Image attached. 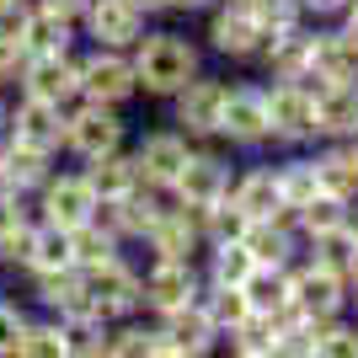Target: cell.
Listing matches in <instances>:
<instances>
[{
    "label": "cell",
    "instance_id": "6da1fadb",
    "mask_svg": "<svg viewBox=\"0 0 358 358\" xmlns=\"http://www.w3.org/2000/svg\"><path fill=\"white\" fill-rule=\"evenodd\" d=\"M129 54H134L139 96H150V102H171V96L203 70V59H209L203 38H187V32H177V27H145V38H139Z\"/></svg>",
    "mask_w": 358,
    "mask_h": 358
},
{
    "label": "cell",
    "instance_id": "7a4b0ae2",
    "mask_svg": "<svg viewBox=\"0 0 358 358\" xmlns=\"http://www.w3.org/2000/svg\"><path fill=\"white\" fill-rule=\"evenodd\" d=\"M220 145L241 155L273 150V123H268V91L262 80H230V96L220 107Z\"/></svg>",
    "mask_w": 358,
    "mask_h": 358
},
{
    "label": "cell",
    "instance_id": "3957f363",
    "mask_svg": "<svg viewBox=\"0 0 358 358\" xmlns=\"http://www.w3.org/2000/svg\"><path fill=\"white\" fill-rule=\"evenodd\" d=\"M268 43V32H262V16L252 6H230L220 0L214 11H203V48H209L214 59H230V64H257Z\"/></svg>",
    "mask_w": 358,
    "mask_h": 358
},
{
    "label": "cell",
    "instance_id": "277c9868",
    "mask_svg": "<svg viewBox=\"0 0 358 358\" xmlns=\"http://www.w3.org/2000/svg\"><path fill=\"white\" fill-rule=\"evenodd\" d=\"M64 113H70V123H64V155H75V161H96L107 150L129 145V118H123V107L70 102Z\"/></svg>",
    "mask_w": 358,
    "mask_h": 358
},
{
    "label": "cell",
    "instance_id": "5b68a950",
    "mask_svg": "<svg viewBox=\"0 0 358 358\" xmlns=\"http://www.w3.org/2000/svg\"><path fill=\"white\" fill-rule=\"evenodd\" d=\"M134 96H139L134 54H129V48H96V43H86V54H80V102L129 107Z\"/></svg>",
    "mask_w": 358,
    "mask_h": 358
},
{
    "label": "cell",
    "instance_id": "8992f818",
    "mask_svg": "<svg viewBox=\"0 0 358 358\" xmlns=\"http://www.w3.org/2000/svg\"><path fill=\"white\" fill-rule=\"evenodd\" d=\"M262 91H268L273 150L315 145V91H310V80H262Z\"/></svg>",
    "mask_w": 358,
    "mask_h": 358
},
{
    "label": "cell",
    "instance_id": "52a82bcc",
    "mask_svg": "<svg viewBox=\"0 0 358 358\" xmlns=\"http://www.w3.org/2000/svg\"><path fill=\"white\" fill-rule=\"evenodd\" d=\"M38 220L59 224V230H75V224L96 220V209H102V193H96V182L86 177V166H75V171H59L54 166V177L38 187Z\"/></svg>",
    "mask_w": 358,
    "mask_h": 358
},
{
    "label": "cell",
    "instance_id": "ba28073f",
    "mask_svg": "<svg viewBox=\"0 0 358 358\" xmlns=\"http://www.w3.org/2000/svg\"><path fill=\"white\" fill-rule=\"evenodd\" d=\"M224 96H230V80L214 75V70H198L166 107H171V123H177L187 139L209 145V139H220V107H224Z\"/></svg>",
    "mask_w": 358,
    "mask_h": 358
},
{
    "label": "cell",
    "instance_id": "9c48e42d",
    "mask_svg": "<svg viewBox=\"0 0 358 358\" xmlns=\"http://www.w3.org/2000/svg\"><path fill=\"white\" fill-rule=\"evenodd\" d=\"M230 177H236V161L220 150V139H209V145H193L177 187H171L166 198L182 203V209H209V203H220V198L230 193Z\"/></svg>",
    "mask_w": 358,
    "mask_h": 358
},
{
    "label": "cell",
    "instance_id": "30bf717a",
    "mask_svg": "<svg viewBox=\"0 0 358 358\" xmlns=\"http://www.w3.org/2000/svg\"><path fill=\"white\" fill-rule=\"evenodd\" d=\"M193 145L198 139H187L177 123H161V129H145L139 139H129V150H134V161H139V177H145V187H155V193H171V187H177Z\"/></svg>",
    "mask_w": 358,
    "mask_h": 358
},
{
    "label": "cell",
    "instance_id": "8fae6325",
    "mask_svg": "<svg viewBox=\"0 0 358 358\" xmlns=\"http://www.w3.org/2000/svg\"><path fill=\"white\" fill-rule=\"evenodd\" d=\"M86 289H91V299H96V310H102L107 321L145 315V268H139L129 252L113 257V262H102V268H91Z\"/></svg>",
    "mask_w": 358,
    "mask_h": 358
},
{
    "label": "cell",
    "instance_id": "7c38bea8",
    "mask_svg": "<svg viewBox=\"0 0 358 358\" xmlns=\"http://www.w3.org/2000/svg\"><path fill=\"white\" fill-rule=\"evenodd\" d=\"M203 294V268L198 262H182V257H150L145 262V315H171L198 305Z\"/></svg>",
    "mask_w": 358,
    "mask_h": 358
},
{
    "label": "cell",
    "instance_id": "4fadbf2b",
    "mask_svg": "<svg viewBox=\"0 0 358 358\" xmlns=\"http://www.w3.org/2000/svg\"><path fill=\"white\" fill-rule=\"evenodd\" d=\"M289 289L315 321H327V315H343L353 305V284H348V273L327 268V262H315V257H299L294 268H289Z\"/></svg>",
    "mask_w": 358,
    "mask_h": 358
},
{
    "label": "cell",
    "instance_id": "5bb4252c",
    "mask_svg": "<svg viewBox=\"0 0 358 358\" xmlns=\"http://www.w3.org/2000/svg\"><path fill=\"white\" fill-rule=\"evenodd\" d=\"M150 27V11L139 0H91L80 16V38L96 48H134Z\"/></svg>",
    "mask_w": 358,
    "mask_h": 358
},
{
    "label": "cell",
    "instance_id": "9a60e30c",
    "mask_svg": "<svg viewBox=\"0 0 358 358\" xmlns=\"http://www.w3.org/2000/svg\"><path fill=\"white\" fill-rule=\"evenodd\" d=\"M16 91L59 102V107L80 102V48H70V54H27L22 75H16Z\"/></svg>",
    "mask_w": 358,
    "mask_h": 358
},
{
    "label": "cell",
    "instance_id": "2e32d148",
    "mask_svg": "<svg viewBox=\"0 0 358 358\" xmlns=\"http://www.w3.org/2000/svg\"><path fill=\"white\" fill-rule=\"evenodd\" d=\"M161 209H166V193H155V187H134V193H123V198H102L96 220H102L123 246H145V236L155 230Z\"/></svg>",
    "mask_w": 358,
    "mask_h": 358
},
{
    "label": "cell",
    "instance_id": "e0dca14e",
    "mask_svg": "<svg viewBox=\"0 0 358 358\" xmlns=\"http://www.w3.org/2000/svg\"><path fill=\"white\" fill-rule=\"evenodd\" d=\"M241 241H246V252H252L262 268H294L299 257H305V236H299V224H294V209L252 220Z\"/></svg>",
    "mask_w": 358,
    "mask_h": 358
},
{
    "label": "cell",
    "instance_id": "ac0fdd59",
    "mask_svg": "<svg viewBox=\"0 0 358 358\" xmlns=\"http://www.w3.org/2000/svg\"><path fill=\"white\" fill-rule=\"evenodd\" d=\"M54 166H59L54 150H38V145H27V139H16V134L0 139V187H6V193L38 198V187L54 177Z\"/></svg>",
    "mask_w": 358,
    "mask_h": 358
},
{
    "label": "cell",
    "instance_id": "d6986e66",
    "mask_svg": "<svg viewBox=\"0 0 358 358\" xmlns=\"http://www.w3.org/2000/svg\"><path fill=\"white\" fill-rule=\"evenodd\" d=\"M203 246H209V241H203V220H198V209H182V203L166 198L155 230L145 236V252L150 257H182V262H198Z\"/></svg>",
    "mask_w": 358,
    "mask_h": 358
},
{
    "label": "cell",
    "instance_id": "ffe728a7",
    "mask_svg": "<svg viewBox=\"0 0 358 358\" xmlns=\"http://www.w3.org/2000/svg\"><path fill=\"white\" fill-rule=\"evenodd\" d=\"M310 86L327 80H358V32L343 22H315V54H310Z\"/></svg>",
    "mask_w": 358,
    "mask_h": 358
},
{
    "label": "cell",
    "instance_id": "44dd1931",
    "mask_svg": "<svg viewBox=\"0 0 358 358\" xmlns=\"http://www.w3.org/2000/svg\"><path fill=\"white\" fill-rule=\"evenodd\" d=\"M64 123H70V113H64L59 102H43V96L16 91V102H11V134L16 139H27V145H38V150L64 155Z\"/></svg>",
    "mask_w": 358,
    "mask_h": 358
},
{
    "label": "cell",
    "instance_id": "7402d4cb",
    "mask_svg": "<svg viewBox=\"0 0 358 358\" xmlns=\"http://www.w3.org/2000/svg\"><path fill=\"white\" fill-rule=\"evenodd\" d=\"M224 198H230L236 209H246L252 220L278 214V209H284V193H278V161H241Z\"/></svg>",
    "mask_w": 358,
    "mask_h": 358
},
{
    "label": "cell",
    "instance_id": "603a6c76",
    "mask_svg": "<svg viewBox=\"0 0 358 358\" xmlns=\"http://www.w3.org/2000/svg\"><path fill=\"white\" fill-rule=\"evenodd\" d=\"M161 331H166V358H203V353H220L224 348L220 327L209 321L203 305H187V310L161 315Z\"/></svg>",
    "mask_w": 358,
    "mask_h": 358
},
{
    "label": "cell",
    "instance_id": "cb8c5ba5",
    "mask_svg": "<svg viewBox=\"0 0 358 358\" xmlns=\"http://www.w3.org/2000/svg\"><path fill=\"white\" fill-rule=\"evenodd\" d=\"M310 54H315V22L268 38V43H262V54H257L262 80H305V75H310Z\"/></svg>",
    "mask_w": 358,
    "mask_h": 358
},
{
    "label": "cell",
    "instance_id": "d4e9b609",
    "mask_svg": "<svg viewBox=\"0 0 358 358\" xmlns=\"http://www.w3.org/2000/svg\"><path fill=\"white\" fill-rule=\"evenodd\" d=\"M315 91V145L321 139H358V80H327Z\"/></svg>",
    "mask_w": 358,
    "mask_h": 358
},
{
    "label": "cell",
    "instance_id": "484cf974",
    "mask_svg": "<svg viewBox=\"0 0 358 358\" xmlns=\"http://www.w3.org/2000/svg\"><path fill=\"white\" fill-rule=\"evenodd\" d=\"M11 27H16V38H22V48H27V54H70L75 38H80V22H70V16H59V11H48V6H38V0L16 16Z\"/></svg>",
    "mask_w": 358,
    "mask_h": 358
},
{
    "label": "cell",
    "instance_id": "4316f807",
    "mask_svg": "<svg viewBox=\"0 0 358 358\" xmlns=\"http://www.w3.org/2000/svg\"><path fill=\"white\" fill-rule=\"evenodd\" d=\"M32 236H38V203L0 187V268H22L32 252Z\"/></svg>",
    "mask_w": 358,
    "mask_h": 358
},
{
    "label": "cell",
    "instance_id": "83f0119b",
    "mask_svg": "<svg viewBox=\"0 0 358 358\" xmlns=\"http://www.w3.org/2000/svg\"><path fill=\"white\" fill-rule=\"evenodd\" d=\"M315 171H321L327 193L358 203V145L353 139H321L315 145Z\"/></svg>",
    "mask_w": 358,
    "mask_h": 358
},
{
    "label": "cell",
    "instance_id": "f1b7e54d",
    "mask_svg": "<svg viewBox=\"0 0 358 358\" xmlns=\"http://www.w3.org/2000/svg\"><path fill=\"white\" fill-rule=\"evenodd\" d=\"M278 193H284V209H299L321 193V171H315V145H299V150H278Z\"/></svg>",
    "mask_w": 358,
    "mask_h": 358
},
{
    "label": "cell",
    "instance_id": "f546056e",
    "mask_svg": "<svg viewBox=\"0 0 358 358\" xmlns=\"http://www.w3.org/2000/svg\"><path fill=\"white\" fill-rule=\"evenodd\" d=\"M80 166H86V177L96 182V193H102V198H123V193H134V187H145L139 161H134V150H129V145L107 150V155H96V161H80Z\"/></svg>",
    "mask_w": 358,
    "mask_h": 358
},
{
    "label": "cell",
    "instance_id": "4dcf8cb0",
    "mask_svg": "<svg viewBox=\"0 0 358 358\" xmlns=\"http://www.w3.org/2000/svg\"><path fill=\"white\" fill-rule=\"evenodd\" d=\"M278 343H284V331H278V321L262 315V310H252L236 331H224V348L236 358H278Z\"/></svg>",
    "mask_w": 358,
    "mask_h": 358
},
{
    "label": "cell",
    "instance_id": "1f68e13d",
    "mask_svg": "<svg viewBox=\"0 0 358 358\" xmlns=\"http://www.w3.org/2000/svg\"><path fill=\"white\" fill-rule=\"evenodd\" d=\"M198 268H203L209 284H246L252 268H257V257L246 252V241H214V246H203Z\"/></svg>",
    "mask_w": 358,
    "mask_h": 358
},
{
    "label": "cell",
    "instance_id": "d6a6232c",
    "mask_svg": "<svg viewBox=\"0 0 358 358\" xmlns=\"http://www.w3.org/2000/svg\"><path fill=\"white\" fill-rule=\"evenodd\" d=\"M48 268H75V241H70V230H59V224H48V220H38L32 252H27V262H22L16 273H48Z\"/></svg>",
    "mask_w": 358,
    "mask_h": 358
},
{
    "label": "cell",
    "instance_id": "836d02e7",
    "mask_svg": "<svg viewBox=\"0 0 358 358\" xmlns=\"http://www.w3.org/2000/svg\"><path fill=\"white\" fill-rule=\"evenodd\" d=\"M70 241H75V268L80 273H91V268H102V262H113V257H123L129 246H123L113 230H107L102 220H86V224H75L70 230Z\"/></svg>",
    "mask_w": 358,
    "mask_h": 358
},
{
    "label": "cell",
    "instance_id": "e575fe53",
    "mask_svg": "<svg viewBox=\"0 0 358 358\" xmlns=\"http://www.w3.org/2000/svg\"><path fill=\"white\" fill-rule=\"evenodd\" d=\"M198 305L209 310V321L220 327V337H224V331H236L241 321L252 315V299H246V289H241V284H209V278H203Z\"/></svg>",
    "mask_w": 358,
    "mask_h": 358
},
{
    "label": "cell",
    "instance_id": "d590c367",
    "mask_svg": "<svg viewBox=\"0 0 358 358\" xmlns=\"http://www.w3.org/2000/svg\"><path fill=\"white\" fill-rule=\"evenodd\" d=\"M348 220H353V203L337 198V193H327V187H321L310 203H299V209H294V224H299V236H305V241L327 236V230H337V224H348Z\"/></svg>",
    "mask_w": 358,
    "mask_h": 358
},
{
    "label": "cell",
    "instance_id": "8d00e7d4",
    "mask_svg": "<svg viewBox=\"0 0 358 358\" xmlns=\"http://www.w3.org/2000/svg\"><path fill=\"white\" fill-rule=\"evenodd\" d=\"M22 358H70V327L64 315H32L27 337H22Z\"/></svg>",
    "mask_w": 358,
    "mask_h": 358
},
{
    "label": "cell",
    "instance_id": "74e56055",
    "mask_svg": "<svg viewBox=\"0 0 358 358\" xmlns=\"http://www.w3.org/2000/svg\"><path fill=\"white\" fill-rule=\"evenodd\" d=\"M305 257H315V262H327V268L348 273L353 268V257H358V224H337V230H327V236H310L305 241Z\"/></svg>",
    "mask_w": 358,
    "mask_h": 358
},
{
    "label": "cell",
    "instance_id": "f35d334b",
    "mask_svg": "<svg viewBox=\"0 0 358 358\" xmlns=\"http://www.w3.org/2000/svg\"><path fill=\"white\" fill-rule=\"evenodd\" d=\"M241 289H246V299H252V310H262V315L284 310L289 294H294V289H289V268H262V262L252 268V278H246Z\"/></svg>",
    "mask_w": 358,
    "mask_h": 358
},
{
    "label": "cell",
    "instance_id": "ab89813d",
    "mask_svg": "<svg viewBox=\"0 0 358 358\" xmlns=\"http://www.w3.org/2000/svg\"><path fill=\"white\" fill-rule=\"evenodd\" d=\"M315 358H358V315H327L315 321Z\"/></svg>",
    "mask_w": 358,
    "mask_h": 358
},
{
    "label": "cell",
    "instance_id": "60d3db41",
    "mask_svg": "<svg viewBox=\"0 0 358 358\" xmlns=\"http://www.w3.org/2000/svg\"><path fill=\"white\" fill-rule=\"evenodd\" d=\"M198 220H203V241H241L246 236V224H252V214L236 209L230 198H220V203H209V209H198Z\"/></svg>",
    "mask_w": 358,
    "mask_h": 358
},
{
    "label": "cell",
    "instance_id": "b9f144b4",
    "mask_svg": "<svg viewBox=\"0 0 358 358\" xmlns=\"http://www.w3.org/2000/svg\"><path fill=\"white\" fill-rule=\"evenodd\" d=\"M32 310L16 299H0V358H22V337H27Z\"/></svg>",
    "mask_w": 358,
    "mask_h": 358
},
{
    "label": "cell",
    "instance_id": "7bdbcfd3",
    "mask_svg": "<svg viewBox=\"0 0 358 358\" xmlns=\"http://www.w3.org/2000/svg\"><path fill=\"white\" fill-rule=\"evenodd\" d=\"M22 64H27V48H22V38H16L11 22H0V86H16Z\"/></svg>",
    "mask_w": 358,
    "mask_h": 358
},
{
    "label": "cell",
    "instance_id": "ee69618b",
    "mask_svg": "<svg viewBox=\"0 0 358 358\" xmlns=\"http://www.w3.org/2000/svg\"><path fill=\"white\" fill-rule=\"evenodd\" d=\"M299 6H305L310 22H343V11H348V0H299Z\"/></svg>",
    "mask_w": 358,
    "mask_h": 358
},
{
    "label": "cell",
    "instance_id": "f6af8a7d",
    "mask_svg": "<svg viewBox=\"0 0 358 358\" xmlns=\"http://www.w3.org/2000/svg\"><path fill=\"white\" fill-rule=\"evenodd\" d=\"M38 6H48V11H59V16H70V22H80L91 0H38Z\"/></svg>",
    "mask_w": 358,
    "mask_h": 358
},
{
    "label": "cell",
    "instance_id": "bcb514c9",
    "mask_svg": "<svg viewBox=\"0 0 358 358\" xmlns=\"http://www.w3.org/2000/svg\"><path fill=\"white\" fill-rule=\"evenodd\" d=\"M220 0H171V11H182V16H203V11H214Z\"/></svg>",
    "mask_w": 358,
    "mask_h": 358
},
{
    "label": "cell",
    "instance_id": "7dc6e473",
    "mask_svg": "<svg viewBox=\"0 0 358 358\" xmlns=\"http://www.w3.org/2000/svg\"><path fill=\"white\" fill-rule=\"evenodd\" d=\"M27 6H32V0H0V22H16Z\"/></svg>",
    "mask_w": 358,
    "mask_h": 358
},
{
    "label": "cell",
    "instance_id": "c3c4849f",
    "mask_svg": "<svg viewBox=\"0 0 358 358\" xmlns=\"http://www.w3.org/2000/svg\"><path fill=\"white\" fill-rule=\"evenodd\" d=\"M11 134V96H0V139Z\"/></svg>",
    "mask_w": 358,
    "mask_h": 358
},
{
    "label": "cell",
    "instance_id": "681fc988",
    "mask_svg": "<svg viewBox=\"0 0 358 358\" xmlns=\"http://www.w3.org/2000/svg\"><path fill=\"white\" fill-rule=\"evenodd\" d=\"M343 27L358 32V0H348V11H343Z\"/></svg>",
    "mask_w": 358,
    "mask_h": 358
},
{
    "label": "cell",
    "instance_id": "f907efd6",
    "mask_svg": "<svg viewBox=\"0 0 358 358\" xmlns=\"http://www.w3.org/2000/svg\"><path fill=\"white\" fill-rule=\"evenodd\" d=\"M139 6H145L150 16H161V11H171V0H139Z\"/></svg>",
    "mask_w": 358,
    "mask_h": 358
},
{
    "label": "cell",
    "instance_id": "816d5d0a",
    "mask_svg": "<svg viewBox=\"0 0 358 358\" xmlns=\"http://www.w3.org/2000/svg\"><path fill=\"white\" fill-rule=\"evenodd\" d=\"M230 6H252V11H257V6H268V0H230Z\"/></svg>",
    "mask_w": 358,
    "mask_h": 358
},
{
    "label": "cell",
    "instance_id": "f5cc1de1",
    "mask_svg": "<svg viewBox=\"0 0 358 358\" xmlns=\"http://www.w3.org/2000/svg\"><path fill=\"white\" fill-rule=\"evenodd\" d=\"M348 310H353V315H358V284H353V305H348Z\"/></svg>",
    "mask_w": 358,
    "mask_h": 358
},
{
    "label": "cell",
    "instance_id": "db71d44e",
    "mask_svg": "<svg viewBox=\"0 0 358 358\" xmlns=\"http://www.w3.org/2000/svg\"><path fill=\"white\" fill-rule=\"evenodd\" d=\"M353 224H358V203H353Z\"/></svg>",
    "mask_w": 358,
    "mask_h": 358
},
{
    "label": "cell",
    "instance_id": "11a10c76",
    "mask_svg": "<svg viewBox=\"0 0 358 358\" xmlns=\"http://www.w3.org/2000/svg\"><path fill=\"white\" fill-rule=\"evenodd\" d=\"M353 145H358V139H353Z\"/></svg>",
    "mask_w": 358,
    "mask_h": 358
}]
</instances>
